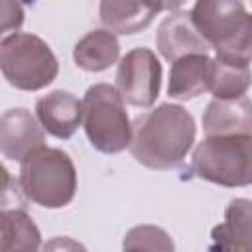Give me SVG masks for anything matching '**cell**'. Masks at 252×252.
<instances>
[{"instance_id": "obj_1", "label": "cell", "mask_w": 252, "mask_h": 252, "mask_svg": "<svg viewBox=\"0 0 252 252\" xmlns=\"http://www.w3.org/2000/svg\"><path fill=\"white\" fill-rule=\"evenodd\" d=\"M195 136L193 114L181 104L161 102L134 118L130 152L150 169H173L189 154Z\"/></svg>"}, {"instance_id": "obj_2", "label": "cell", "mask_w": 252, "mask_h": 252, "mask_svg": "<svg viewBox=\"0 0 252 252\" xmlns=\"http://www.w3.org/2000/svg\"><path fill=\"white\" fill-rule=\"evenodd\" d=\"M191 20L217 59L252 63V14L240 0H199L191 8Z\"/></svg>"}, {"instance_id": "obj_3", "label": "cell", "mask_w": 252, "mask_h": 252, "mask_svg": "<svg viewBox=\"0 0 252 252\" xmlns=\"http://www.w3.org/2000/svg\"><path fill=\"white\" fill-rule=\"evenodd\" d=\"M18 185L28 201L45 209H61L75 197L77 169L67 152L39 146L20 161Z\"/></svg>"}, {"instance_id": "obj_4", "label": "cell", "mask_w": 252, "mask_h": 252, "mask_svg": "<svg viewBox=\"0 0 252 252\" xmlns=\"http://www.w3.org/2000/svg\"><path fill=\"white\" fill-rule=\"evenodd\" d=\"M83 128L93 148L102 154H118L130 148L132 122L116 87L96 83L87 89L83 98Z\"/></svg>"}, {"instance_id": "obj_5", "label": "cell", "mask_w": 252, "mask_h": 252, "mask_svg": "<svg viewBox=\"0 0 252 252\" xmlns=\"http://www.w3.org/2000/svg\"><path fill=\"white\" fill-rule=\"evenodd\" d=\"M4 79L20 91H39L57 79L59 63L51 47L33 33L16 32L0 41Z\"/></svg>"}, {"instance_id": "obj_6", "label": "cell", "mask_w": 252, "mask_h": 252, "mask_svg": "<svg viewBox=\"0 0 252 252\" xmlns=\"http://www.w3.org/2000/svg\"><path fill=\"white\" fill-rule=\"evenodd\" d=\"M193 173L220 187L252 185V136H209L193 152Z\"/></svg>"}, {"instance_id": "obj_7", "label": "cell", "mask_w": 252, "mask_h": 252, "mask_svg": "<svg viewBox=\"0 0 252 252\" xmlns=\"http://www.w3.org/2000/svg\"><path fill=\"white\" fill-rule=\"evenodd\" d=\"M161 89V63L158 55L148 47H136L128 51L116 69V91L124 102L150 108Z\"/></svg>"}, {"instance_id": "obj_8", "label": "cell", "mask_w": 252, "mask_h": 252, "mask_svg": "<svg viewBox=\"0 0 252 252\" xmlns=\"http://www.w3.org/2000/svg\"><path fill=\"white\" fill-rule=\"evenodd\" d=\"M156 43L159 53L171 63L187 55H203L211 49L195 28L191 12L185 10H173L161 20L156 33Z\"/></svg>"}, {"instance_id": "obj_9", "label": "cell", "mask_w": 252, "mask_h": 252, "mask_svg": "<svg viewBox=\"0 0 252 252\" xmlns=\"http://www.w3.org/2000/svg\"><path fill=\"white\" fill-rule=\"evenodd\" d=\"M39 120L28 108H10L0 118V152L6 159L22 161L30 152L45 146Z\"/></svg>"}, {"instance_id": "obj_10", "label": "cell", "mask_w": 252, "mask_h": 252, "mask_svg": "<svg viewBox=\"0 0 252 252\" xmlns=\"http://www.w3.org/2000/svg\"><path fill=\"white\" fill-rule=\"evenodd\" d=\"M35 116L47 134L69 140L83 122V102L73 93L57 89L35 100Z\"/></svg>"}, {"instance_id": "obj_11", "label": "cell", "mask_w": 252, "mask_h": 252, "mask_svg": "<svg viewBox=\"0 0 252 252\" xmlns=\"http://www.w3.org/2000/svg\"><path fill=\"white\" fill-rule=\"evenodd\" d=\"M252 250V201L232 199L224 211V222L213 226L209 252Z\"/></svg>"}, {"instance_id": "obj_12", "label": "cell", "mask_w": 252, "mask_h": 252, "mask_svg": "<svg viewBox=\"0 0 252 252\" xmlns=\"http://www.w3.org/2000/svg\"><path fill=\"white\" fill-rule=\"evenodd\" d=\"M205 136H252V100L213 98L203 112Z\"/></svg>"}, {"instance_id": "obj_13", "label": "cell", "mask_w": 252, "mask_h": 252, "mask_svg": "<svg viewBox=\"0 0 252 252\" xmlns=\"http://www.w3.org/2000/svg\"><path fill=\"white\" fill-rule=\"evenodd\" d=\"M179 6V4H175ZM173 4H148V2H114L104 0L98 6L102 26L120 35H132L146 30L163 8H175Z\"/></svg>"}, {"instance_id": "obj_14", "label": "cell", "mask_w": 252, "mask_h": 252, "mask_svg": "<svg viewBox=\"0 0 252 252\" xmlns=\"http://www.w3.org/2000/svg\"><path fill=\"white\" fill-rule=\"evenodd\" d=\"M213 79V59L203 55H187L171 63L167 94L177 100L195 98L207 91H211Z\"/></svg>"}, {"instance_id": "obj_15", "label": "cell", "mask_w": 252, "mask_h": 252, "mask_svg": "<svg viewBox=\"0 0 252 252\" xmlns=\"http://www.w3.org/2000/svg\"><path fill=\"white\" fill-rule=\"evenodd\" d=\"M120 57V43L108 30H93L83 35L73 49V59L79 69L89 73L106 71Z\"/></svg>"}, {"instance_id": "obj_16", "label": "cell", "mask_w": 252, "mask_h": 252, "mask_svg": "<svg viewBox=\"0 0 252 252\" xmlns=\"http://www.w3.org/2000/svg\"><path fill=\"white\" fill-rule=\"evenodd\" d=\"M2 248L0 252H37L41 246V232L32 217L22 207H2Z\"/></svg>"}, {"instance_id": "obj_17", "label": "cell", "mask_w": 252, "mask_h": 252, "mask_svg": "<svg viewBox=\"0 0 252 252\" xmlns=\"http://www.w3.org/2000/svg\"><path fill=\"white\" fill-rule=\"evenodd\" d=\"M252 85V69L250 65L226 63L220 59H213V79L211 93L215 98H240Z\"/></svg>"}, {"instance_id": "obj_18", "label": "cell", "mask_w": 252, "mask_h": 252, "mask_svg": "<svg viewBox=\"0 0 252 252\" xmlns=\"http://www.w3.org/2000/svg\"><path fill=\"white\" fill-rule=\"evenodd\" d=\"M122 252H175V244L163 228L156 224H138L126 232Z\"/></svg>"}, {"instance_id": "obj_19", "label": "cell", "mask_w": 252, "mask_h": 252, "mask_svg": "<svg viewBox=\"0 0 252 252\" xmlns=\"http://www.w3.org/2000/svg\"><path fill=\"white\" fill-rule=\"evenodd\" d=\"M0 12H2V30H4V32L18 30V28L22 26V22H24V10H22L20 4L2 2Z\"/></svg>"}, {"instance_id": "obj_20", "label": "cell", "mask_w": 252, "mask_h": 252, "mask_svg": "<svg viewBox=\"0 0 252 252\" xmlns=\"http://www.w3.org/2000/svg\"><path fill=\"white\" fill-rule=\"evenodd\" d=\"M41 252H87V248L69 236H55L51 240H47L41 248Z\"/></svg>"}, {"instance_id": "obj_21", "label": "cell", "mask_w": 252, "mask_h": 252, "mask_svg": "<svg viewBox=\"0 0 252 252\" xmlns=\"http://www.w3.org/2000/svg\"><path fill=\"white\" fill-rule=\"evenodd\" d=\"M250 252H252V250H250Z\"/></svg>"}]
</instances>
